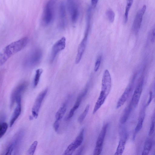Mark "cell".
Returning <instances> with one entry per match:
<instances>
[{
    "instance_id": "obj_1",
    "label": "cell",
    "mask_w": 155,
    "mask_h": 155,
    "mask_svg": "<svg viewBox=\"0 0 155 155\" xmlns=\"http://www.w3.org/2000/svg\"><path fill=\"white\" fill-rule=\"evenodd\" d=\"M28 41V38L24 37L6 46L0 53V65L4 64L12 56L24 48Z\"/></svg>"
},
{
    "instance_id": "obj_2",
    "label": "cell",
    "mask_w": 155,
    "mask_h": 155,
    "mask_svg": "<svg viewBox=\"0 0 155 155\" xmlns=\"http://www.w3.org/2000/svg\"><path fill=\"white\" fill-rule=\"evenodd\" d=\"M55 1L49 0L45 5L42 16V22L45 26L50 25L53 21L55 16Z\"/></svg>"
},
{
    "instance_id": "obj_3",
    "label": "cell",
    "mask_w": 155,
    "mask_h": 155,
    "mask_svg": "<svg viewBox=\"0 0 155 155\" xmlns=\"http://www.w3.org/2000/svg\"><path fill=\"white\" fill-rule=\"evenodd\" d=\"M42 56V52L39 49L34 50L25 58L24 65L26 67L31 68L37 65L40 62Z\"/></svg>"
},
{
    "instance_id": "obj_4",
    "label": "cell",
    "mask_w": 155,
    "mask_h": 155,
    "mask_svg": "<svg viewBox=\"0 0 155 155\" xmlns=\"http://www.w3.org/2000/svg\"><path fill=\"white\" fill-rule=\"evenodd\" d=\"M28 84L25 82L17 86L12 91L10 97V106L13 107L15 103L19 99H21V96L25 90Z\"/></svg>"
},
{
    "instance_id": "obj_5",
    "label": "cell",
    "mask_w": 155,
    "mask_h": 155,
    "mask_svg": "<svg viewBox=\"0 0 155 155\" xmlns=\"http://www.w3.org/2000/svg\"><path fill=\"white\" fill-rule=\"evenodd\" d=\"M111 86V79L110 73L107 69L104 71L102 78L101 92L107 97L110 91Z\"/></svg>"
},
{
    "instance_id": "obj_6",
    "label": "cell",
    "mask_w": 155,
    "mask_h": 155,
    "mask_svg": "<svg viewBox=\"0 0 155 155\" xmlns=\"http://www.w3.org/2000/svg\"><path fill=\"white\" fill-rule=\"evenodd\" d=\"M66 38L63 37L53 45L50 56V61L52 62L58 53L64 49L66 46Z\"/></svg>"
},
{
    "instance_id": "obj_7",
    "label": "cell",
    "mask_w": 155,
    "mask_h": 155,
    "mask_svg": "<svg viewBox=\"0 0 155 155\" xmlns=\"http://www.w3.org/2000/svg\"><path fill=\"white\" fill-rule=\"evenodd\" d=\"M67 6L72 22L77 21L79 15V9L78 4L76 1L72 0L67 1Z\"/></svg>"
},
{
    "instance_id": "obj_8",
    "label": "cell",
    "mask_w": 155,
    "mask_h": 155,
    "mask_svg": "<svg viewBox=\"0 0 155 155\" xmlns=\"http://www.w3.org/2000/svg\"><path fill=\"white\" fill-rule=\"evenodd\" d=\"M48 89L46 88L41 92L37 97L32 109L33 117L36 118L38 114L42 103L48 92Z\"/></svg>"
},
{
    "instance_id": "obj_9",
    "label": "cell",
    "mask_w": 155,
    "mask_h": 155,
    "mask_svg": "<svg viewBox=\"0 0 155 155\" xmlns=\"http://www.w3.org/2000/svg\"><path fill=\"white\" fill-rule=\"evenodd\" d=\"M146 9V6L144 5L139 10L136 15L132 26V31L135 34H137L140 29Z\"/></svg>"
},
{
    "instance_id": "obj_10",
    "label": "cell",
    "mask_w": 155,
    "mask_h": 155,
    "mask_svg": "<svg viewBox=\"0 0 155 155\" xmlns=\"http://www.w3.org/2000/svg\"><path fill=\"white\" fill-rule=\"evenodd\" d=\"M143 81L141 80L137 85L132 98L130 103L132 107H134L137 105L142 92Z\"/></svg>"
},
{
    "instance_id": "obj_11",
    "label": "cell",
    "mask_w": 155,
    "mask_h": 155,
    "mask_svg": "<svg viewBox=\"0 0 155 155\" xmlns=\"http://www.w3.org/2000/svg\"><path fill=\"white\" fill-rule=\"evenodd\" d=\"M58 24L60 27L64 28L66 23V13L64 3L61 2L58 7Z\"/></svg>"
},
{
    "instance_id": "obj_12",
    "label": "cell",
    "mask_w": 155,
    "mask_h": 155,
    "mask_svg": "<svg viewBox=\"0 0 155 155\" xmlns=\"http://www.w3.org/2000/svg\"><path fill=\"white\" fill-rule=\"evenodd\" d=\"M87 91V88H85L84 91L80 94L78 96L74 105L73 107L71 109L68 116L66 117V120H68L73 117L74 112L79 107L83 98L86 95Z\"/></svg>"
},
{
    "instance_id": "obj_13",
    "label": "cell",
    "mask_w": 155,
    "mask_h": 155,
    "mask_svg": "<svg viewBox=\"0 0 155 155\" xmlns=\"http://www.w3.org/2000/svg\"><path fill=\"white\" fill-rule=\"evenodd\" d=\"M88 35H84V38L78 46L77 54L75 60V63L76 64H78L80 62L85 51L87 40Z\"/></svg>"
},
{
    "instance_id": "obj_14",
    "label": "cell",
    "mask_w": 155,
    "mask_h": 155,
    "mask_svg": "<svg viewBox=\"0 0 155 155\" xmlns=\"http://www.w3.org/2000/svg\"><path fill=\"white\" fill-rule=\"evenodd\" d=\"M17 106L11 117L9 123L10 127H12L19 116L21 112V100L16 102Z\"/></svg>"
},
{
    "instance_id": "obj_15",
    "label": "cell",
    "mask_w": 155,
    "mask_h": 155,
    "mask_svg": "<svg viewBox=\"0 0 155 155\" xmlns=\"http://www.w3.org/2000/svg\"><path fill=\"white\" fill-rule=\"evenodd\" d=\"M108 126V125L107 124H104L103 126L97 139L96 144V146L103 147V144L107 131Z\"/></svg>"
},
{
    "instance_id": "obj_16",
    "label": "cell",
    "mask_w": 155,
    "mask_h": 155,
    "mask_svg": "<svg viewBox=\"0 0 155 155\" xmlns=\"http://www.w3.org/2000/svg\"><path fill=\"white\" fill-rule=\"evenodd\" d=\"M131 89L130 87H128L126 89L117 103L116 106L117 109L120 107L125 102L129 96Z\"/></svg>"
},
{
    "instance_id": "obj_17",
    "label": "cell",
    "mask_w": 155,
    "mask_h": 155,
    "mask_svg": "<svg viewBox=\"0 0 155 155\" xmlns=\"http://www.w3.org/2000/svg\"><path fill=\"white\" fill-rule=\"evenodd\" d=\"M107 97L100 92L99 96L96 102L93 111V114H95L100 109L105 102Z\"/></svg>"
},
{
    "instance_id": "obj_18",
    "label": "cell",
    "mask_w": 155,
    "mask_h": 155,
    "mask_svg": "<svg viewBox=\"0 0 155 155\" xmlns=\"http://www.w3.org/2000/svg\"><path fill=\"white\" fill-rule=\"evenodd\" d=\"M66 110L67 105L66 104H64L57 112L55 115V121L60 122L64 117L66 111Z\"/></svg>"
},
{
    "instance_id": "obj_19",
    "label": "cell",
    "mask_w": 155,
    "mask_h": 155,
    "mask_svg": "<svg viewBox=\"0 0 155 155\" xmlns=\"http://www.w3.org/2000/svg\"><path fill=\"white\" fill-rule=\"evenodd\" d=\"M145 116V111L144 109H143L140 113L138 121L135 128V132L136 133L138 132L141 129L143 126V122Z\"/></svg>"
},
{
    "instance_id": "obj_20",
    "label": "cell",
    "mask_w": 155,
    "mask_h": 155,
    "mask_svg": "<svg viewBox=\"0 0 155 155\" xmlns=\"http://www.w3.org/2000/svg\"><path fill=\"white\" fill-rule=\"evenodd\" d=\"M126 140L125 138H122L120 140L114 155H122L125 148Z\"/></svg>"
},
{
    "instance_id": "obj_21",
    "label": "cell",
    "mask_w": 155,
    "mask_h": 155,
    "mask_svg": "<svg viewBox=\"0 0 155 155\" xmlns=\"http://www.w3.org/2000/svg\"><path fill=\"white\" fill-rule=\"evenodd\" d=\"M132 106L131 103L124 110V113L120 118V121L122 124L125 123L127 120L132 109Z\"/></svg>"
},
{
    "instance_id": "obj_22",
    "label": "cell",
    "mask_w": 155,
    "mask_h": 155,
    "mask_svg": "<svg viewBox=\"0 0 155 155\" xmlns=\"http://www.w3.org/2000/svg\"><path fill=\"white\" fill-rule=\"evenodd\" d=\"M152 146V142L150 140H146L141 155H148Z\"/></svg>"
},
{
    "instance_id": "obj_23",
    "label": "cell",
    "mask_w": 155,
    "mask_h": 155,
    "mask_svg": "<svg viewBox=\"0 0 155 155\" xmlns=\"http://www.w3.org/2000/svg\"><path fill=\"white\" fill-rule=\"evenodd\" d=\"M77 148L73 141L68 146L62 155H72Z\"/></svg>"
},
{
    "instance_id": "obj_24",
    "label": "cell",
    "mask_w": 155,
    "mask_h": 155,
    "mask_svg": "<svg viewBox=\"0 0 155 155\" xmlns=\"http://www.w3.org/2000/svg\"><path fill=\"white\" fill-rule=\"evenodd\" d=\"M43 71V70L41 68L38 69L36 70L33 82L34 87H35L38 85Z\"/></svg>"
},
{
    "instance_id": "obj_25",
    "label": "cell",
    "mask_w": 155,
    "mask_h": 155,
    "mask_svg": "<svg viewBox=\"0 0 155 155\" xmlns=\"http://www.w3.org/2000/svg\"><path fill=\"white\" fill-rule=\"evenodd\" d=\"M133 1L132 0H128L127 1L124 15V23H126L127 21L128 13L133 4Z\"/></svg>"
},
{
    "instance_id": "obj_26",
    "label": "cell",
    "mask_w": 155,
    "mask_h": 155,
    "mask_svg": "<svg viewBox=\"0 0 155 155\" xmlns=\"http://www.w3.org/2000/svg\"><path fill=\"white\" fill-rule=\"evenodd\" d=\"M38 144V141H35L31 145L27 152V155H34Z\"/></svg>"
},
{
    "instance_id": "obj_27",
    "label": "cell",
    "mask_w": 155,
    "mask_h": 155,
    "mask_svg": "<svg viewBox=\"0 0 155 155\" xmlns=\"http://www.w3.org/2000/svg\"><path fill=\"white\" fill-rule=\"evenodd\" d=\"M90 105L88 104L86 106L85 109L82 114L78 118V121L80 123H82L86 116L89 110Z\"/></svg>"
},
{
    "instance_id": "obj_28",
    "label": "cell",
    "mask_w": 155,
    "mask_h": 155,
    "mask_svg": "<svg viewBox=\"0 0 155 155\" xmlns=\"http://www.w3.org/2000/svg\"><path fill=\"white\" fill-rule=\"evenodd\" d=\"M8 125L5 122H3L0 125V137L1 138L5 133L7 130Z\"/></svg>"
},
{
    "instance_id": "obj_29",
    "label": "cell",
    "mask_w": 155,
    "mask_h": 155,
    "mask_svg": "<svg viewBox=\"0 0 155 155\" xmlns=\"http://www.w3.org/2000/svg\"><path fill=\"white\" fill-rule=\"evenodd\" d=\"M106 14L109 21L110 22H113L114 20L115 15L113 11L111 9H108L106 12Z\"/></svg>"
},
{
    "instance_id": "obj_30",
    "label": "cell",
    "mask_w": 155,
    "mask_h": 155,
    "mask_svg": "<svg viewBox=\"0 0 155 155\" xmlns=\"http://www.w3.org/2000/svg\"><path fill=\"white\" fill-rule=\"evenodd\" d=\"M101 59L102 56L101 55H99L96 60L95 64L94 71L95 72H97L99 69L101 64Z\"/></svg>"
},
{
    "instance_id": "obj_31",
    "label": "cell",
    "mask_w": 155,
    "mask_h": 155,
    "mask_svg": "<svg viewBox=\"0 0 155 155\" xmlns=\"http://www.w3.org/2000/svg\"><path fill=\"white\" fill-rule=\"evenodd\" d=\"M150 41L152 43L155 41V23L151 28L150 34Z\"/></svg>"
},
{
    "instance_id": "obj_32",
    "label": "cell",
    "mask_w": 155,
    "mask_h": 155,
    "mask_svg": "<svg viewBox=\"0 0 155 155\" xmlns=\"http://www.w3.org/2000/svg\"><path fill=\"white\" fill-rule=\"evenodd\" d=\"M155 125V118H152V120L150 125V129L149 132V135L151 136L153 133Z\"/></svg>"
},
{
    "instance_id": "obj_33",
    "label": "cell",
    "mask_w": 155,
    "mask_h": 155,
    "mask_svg": "<svg viewBox=\"0 0 155 155\" xmlns=\"http://www.w3.org/2000/svg\"><path fill=\"white\" fill-rule=\"evenodd\" d=\"M13 149V146L12 144H10L7 148L6 152L4 155H11Z\"/></svg>"
},
{
    "instance_id": "obj_34",
    "label": "cell",
    "mask_w": 155,
    "mask_h": 155,
    "mask_svg": "<svg viewBox=\"0 0 155 155\" xmlns=\"http://www.w3.org/2000/svg\"><path fill=\"white\" fill-rule=\"evenodd\" d=\"M60 122L55 121L53 124V128L56 132H57L59 129Z\"/></svg>"
},
{
    "instance_id": "obj_35",
    "label": "cell",
    "mask_w": 155,
    "mask_h": 155,
    "mask_svg": "<svg viewBox=\"0 0 155 155\" xmlns=\"http://www.w3.org/2000/svg\"><path fill=\"white\" fill-rule=\"evenodd\" d=\"M152 97H153L152 92V91H150V92L149 93V99H148V100L147 102V104H146L147 106H148V105H149V104H150V102L152 99V98H153Z\"/></svg>"
},
{
    "instance_id": "obj_36",
    "label": "cell",
    "mask_w": 155,
    "mask_h": 155,
    "mask_svg": "<svg viewBox=\"0 0 155 155\" xmlns=\"http://www.w3.org/2000/svg\"><path fill=\"white\" fill-rule=\"evenodd\" d=\"M98 0H92L91 1V7L93 8H94L96 6Z\"/></svg>"
},
{
    "instance_id": "obj_37",
    "label": "cell",
    "mask_w": 155,
    "mask_h": 155,
    "mask_svg": "<svg viewBox=\"0 0 155 155\" xmlns=\"http://www.w3.org/2000/svg\"><path fill=\"white\" fill-rule=\"evenodd\" d=\"M84 149V147H81L77 151L74 155H81Z\"/></svg>"
}]
</instances>
